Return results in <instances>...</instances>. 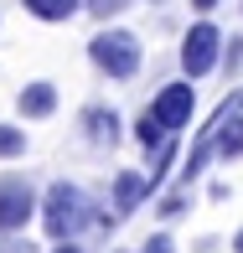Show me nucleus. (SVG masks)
<instances>
[{
  "label": "nucleus",
  "instance_id": "obj_1",
  "mask_svg": "<svg viewBox=\"0 0 243 253\" xmlns=\"http://www.w3.org/2000/svg\"><path fill=\"white\" fill-rule=\"evenodd\" d=\"M98 202L88 197L78 181H52L47 191H42V212H37V222H42V233L52 238V243H62V238H83L88 227H98Z\"/></svg>",
  "mask_w": 243,
  "mask_h": 253
},
{
  "label": "nucleus",
  "instance_id": "obj_2",
  "mask_svg": "<svg viewBox=\"0 0 243 253\" xmlns=\"http://www.w3.org/2000/svg\"><path fill=\"white\" fill-rule=\"evenodd\" d=\"M88 62H94V73L109 78V83H130V78H140L145 42L135 37L130 26H98L94 37H88Z\"/></svg>",
  "mask_w": 243,
  "mask_h": 253
},
{
  "label": "nucleus",
  "instance_id": "obj_3",
  "mask_svg": "<svg viewBox=\"0 0 243 253\" xmlns=\"http://www.w3.org/2000/svg\"><path fill=\"white\" fill-rule=\"evenodd\" d=\"M223 47H228V37L212 26L207 16H196L192 26H187V37H181V47H176V62H181V78H207V73H217L223 67Z\"/></svg>",
  "mask_w": 243,
  "mask_h": 253
},
{
  "label": "nucleus",
  "instance_id": "obj_4",
  "mask_svg": "<svg viewBox=\"0 0 243 253\" xmlns=\"http://www.w3.org/2000/svg\"><path fill=\"white\" fill-rule=\"evenodd\" d=\"M42 212V191L31 186V176L21 170H0V238L5 233H26Z\"/></svg>",
  "mask_w": 243,
  "mask_h": 253
},
{
  "label": "nucleus",
  "instance_id": "obj_5",
  "mask_svg": "<svg viewBox=\"0 0 243 253\" xmlns=\"http://www.w3.org/2000/svg\"><path fill=\"white\" fill-rule=\"evenodd\" d=\"M150 109L160 114V124H166V129H176V134H181V129L192 124V114H196V83H192V78H181V83L155 88Z\"/></svg>",
  "mask_w": 243,
  "mask_h": 253
},
{
  "label": "nucleus",
  "instance_id": "obj_6",
  "mask_svg": "<svg viewBox=\"0 0 243 253\" xmlns=\"http://www.w3.org/2000/svg\"><path fill=\"white\" fill-rule=\"evenodd\" d=\"M78 134H83L94 150H114V145L124 140V119L109 103H83V109H78Z\"/></svg>",
  "mask_w": 243,
  "mask_h": 253
},
{
  "label": "nucleus",
  "instance_id": "obj_7",
  "mask_svg": "<svg viewBox=\"0 0 243 253\" xmlns=\"http://www.w3.org/2000/svg\"><path fill=\"white\" fill-rule=\"evenodd\" d=\"M155 197V186H150V176L145 170H135V166H124V170H114V181H109V207H114V217H135L140 207Z\"/></svg>",
  "mask_w": 243,
  "mask_h": 253
},
{
  "label": "nucleus",
  "instance_id": "obj_8",
  "mask_svg": "<svg viewBox=\"0 0 243 253\" xmlns=\"http://www.w3.org/2000/svg\"><path fill=\"white\" fill-rule=\"evenodd\" d=\"M57 103H62L57 83H52V78H37V83H26V88L16 93V114H21L26 124H37V119H52Z\"/></svg>",
  "mask_w": 243,
  "mask_h": 253
},
{
  "label": "nucleus",
  "instance_id": "obj_9",
  "mask_svg": "<svg viewBox=\"0 0 243 253\" xmlns=\"http://www.w3.org/2000/svg\"><path fill=\"white\" fill-rule=\"evenodd\" d=\"M130 134H135V145H140V155H145V160H150V155H160L171 140H176V129H166V124H160V114L150 109V103H145L140 114H135Z\"/></svg>",
  "mask_w": 243,
  "mask_h": 253
},
{
  "label": "nucleus",
  "instance_id": "obj_10",
  "mask_svg": "<svg viewBox=\"0 0 243 253\" xmlns=\"http://www.w3.org/2000/svg\"><path fill=\"white\" fill-rule=\"evenodd\" d=\"M192 207H196V186H181V181H176L171 191H160V197H155V222L171 227V222H181Z\"/></svg>",
  "mask_w": 243,
  "mask_h": 253
},
{
  "label": "nucleus",
  "instance_id": "obj_11",
  "mask_svg": "<svg viewBox=\"0 0 243 253\" xmlns=\"http://www.w3.org/2000/svg\"><path fill=\"white\" fill-rule=\"evenodd\" d=\"M21 5H26V16L47 21V26H62V21L83 16V0H21Z\"/></svg>",
  "mask_w": 243,
  "mask_h": 253
},
{
  "label": "nucleus",
  "instance_id": "obj_12",
  "mask_svg": "<svg viewBox=\"0 0 243 253\" xmlns=\"http://www.w3.org/2000/svg\"><path fill=\"white\" fill-rule=\"evenodd\" d=\"M31 140H26V124H0V160H26Z\"/></svg>",
  "mask_w": 243,
  "mask_h": 253
},
{
  "label": "nucleus",
  "instance_id": "obj_13",
  "mask_svg": "<svg viewBox=\"0 0 243 253\" xmlns=\"http://www.w3.org/2000/svg\"><path fill=\"white\" fill-rule=\"evenodd\" d=\"M135 0H83V16H94L98 26H109L114 16H124V10H130Z\"/></svg>",
  "mask_w": 243,
  "mask_h": 253
},
{
  "label": "nucleus",
  "instance_id": "obj_14",
  "mask_svg": "<svg viewBox=\"0 0 243 253\" xmlns=\"http://www.w3.org/2000/svg\"><path fill=\"white\" fill-rule=\"evenodd\" d=\"M140 253H176V238H171L166 227H160V233H150L145 243H140Z\"/></svg>",
  "mask_w": 243,
  "mask_h": 253
},
{
  "label": "nucleus",
  "instance_id": "obj_15",
  "mask_svg": "<svg viewBox=\"0 0 243 253\" xmlns=\"http://www.w3.org/2000/svg\"><path fill=\"white\" fill-rule=\"evenodd\" d=\"M0 253H42V248L31 243L26 233H5V238H0Z\"/></svg>",
  "mask_w": 243,
  "mask_h": 253
},
{
  "label": "nucleus",
  "instance_id": "obj_16",
  "mask_svg": "<svg viewBox=\"0 0 243 253\" xmlns=\"http://www.w3.org/2000/svg\"><path fill=\"white\" fill-rule=\"evenodd\" d=\"M223 67H228V78H233L238 67H243V37H233V42L223 47Z\"/></svg>",
  "mask_w": 243,
  "mask_h": 253
},
{
  "label": "nucleus",
  "instance_id": "obj_17",
  "mask_svg": "<svg viewBox=\"0 0 243 253\" xmlns=\"http://www.w3.org/2000/svg\"><path fill=\"white\" fill-rule=\"evenodd\" d=\"M217 248H223V238H212V233H202V238L192 243V253H217Z\"/></svg>",
  "mask_w": 243,
  "mask_h": 253
},
{
  "label": "nucleus",
  "instance_id": "obj_18",
  "mask_svg": "<svg viewBox=\"0 0 243 253\" xmlns=\"http://www.w3.org/2000/svg\"><path fill=\"white\" fill-rule=\"evenodd\" d=\"M47 253H88V248H83V243H78V238H62V243H52Z\"/></svg>",
  "mask_w": 243,
  "mask_h": 253
},
{
  "label": "nucleus",
  "instance_id": "obj_19",
  "mask_svg": "<svg viewBox=\"0 0 243 253\" xmlns=\"http://www.w3.org/2000/svg\"><path fill=\"white\" fill-rule=\"evenodd\" d=\"M187 5L196 10V16H212V10H217V5H223V0H187Z\"/></svg>",
  "mask_w": 243,
  "mask_h": 253
},
{
  "label": "nucleus",
  "instance_id": "obj_20",
  "mask_svg": "<svg viewBox=\"0 0 243 253\" xmlns=\"http://www.w3.org/2000/svg\"><path fill=\"white\" fill-rule=\"evenodd\" d=\"M233 253H243V227H238V233H233Z\"/></svg>",
  "mask_w": 243,
  "mask_h": 253
},
{
  "label": "nucleus",
  "instance_id": "obj_21",
  "mask_svg": "<svg viewBox=\"0 0 243 253\" xmlns=\"http://www.w3.org/2000/svg\"><path fill=\"white\" fill-rule=\"evenodd\" d=\"M109 253H124V248H109Z\"/></svg>",
  "mask_w": 243,
  "mask_h": 253
}]
</instances>
